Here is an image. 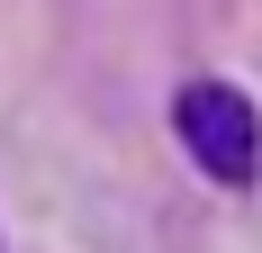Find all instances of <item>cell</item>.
Listing matches in <instances>:
<instances>
[{"mask_svg":"<svg viewBox=\"0 0 262 253\" xmlns=\"http://www.w3.org/2000/svg\"><path fill=\"white\" fill-rule=\"evenodd\" d=\"M172 126H181L190 163L208 181H226V190H244V181L262 172V118H253V100H244L235 81H181Z\"/></svg>","mask_w":262,"mask_h":253,"instance_id":"1","label":"cell"}]
</instances>
